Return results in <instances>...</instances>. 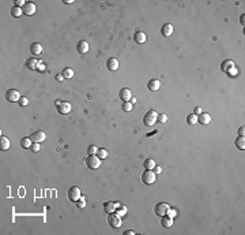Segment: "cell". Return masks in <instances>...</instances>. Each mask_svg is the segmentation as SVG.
Instances as JSON below:
<instances>
[{
    "label": "cell",
    "mask_w": 245,
    "mask_h": 235,
    "mask_svg": "<svg viewBox=\"0 0 245 235\" xmlns=\"http://www.w3.org/2000/svg\"><path fill=\"white\" fill-rule=\"evenodd\" d=\"M143 122L146 126H154L155 122H158V114L154 109H150L143 118Z\"/></svg>",
    "instance_id": "obj_1"
},
{
    "label": "cell",
    "mask_w": 245,
    "mask_h": 235,
    "mask_svg": "<svg viewBox=\"0 0 245 235\" xmlns=\"http://www.w3.org/2000/svg\"><path fill=\"white\" fill-rule=\"evenodd\" d=\"M86 164L89 168L91 169H97L101 165V158L97 155H89V157L86 158Z\"/></svg>",
    "instance_id": "obj_2"
},
{
    "label": "cell",
    "mask_w": 245,
    "mask_h": 235,
    "mask_svg": "<svg viewBox=\"0 0 245 235\" xmlns=\"http://www.w3.org/2000/svg\"><path fill=\"white\" fill-rule=\"evenodd\" d=\"M21 93L18 92L16 89H10L5 92V98H7V101H10V103H16V101L21 100Z\"/></svg>",
    "instance_id": "obj_3"
},
{
    "label": "cell",
    "mask_w": 245,
    "mask_h": 235,
    "mask_svg": "<svg viewBox=\"0 0 245 235\" xmlns=\"http://www.w3.org/2000/svg\"><path fill=\"white\" fill-rule=\"evenodd\" d=\"M142 180L146 185H152L155 183V172H152L151 169H146V171L142 174Z\"/></svg>",
    "instance_id": "obj_4"
},
{
    "label": "cell",
    "mask_w": 245,
    "mask_h": 235,
    "mask_svg": "<svg viewBox=\"0 0 245 235\" xmlns=\"http://www.w3.org/2000/svg\"><path fill=\"white\" fill-rule=\"evenodd\" d=\"M82 197V193H80V189L76 187V186H72V187H70V190H68V198L71 199L72 202H76L79 198Z\"/></svg>",
    "instance_id": "obj_5"
},
{
    "label": "cell",
    "mask_w": 245,
    "mask_h": 235,
    "mask_svg": "<svg viewBox=\"0 0 245 235\" xmlns=\"http://www.w3.org/2000/svg\"><path fill=\"white\" fill-rule=\"evenodd\" d=\"M108 221L113 228H119L121 226V217H120L117 213H109L108 216Z\"/></svg>",
    "instance_id": "obj_6"
},
{
    "label": "cell",
    "mask_w": 245,
    "mask_h": 235,
    "mask_svg": "<svg viewBox=\"0 0 245 235\" xmlns=\"http://www.w3.org/2000/svg\"><path fill=\"white\" fill-rule=\"evenodd\" d=\"M169 205L166 204V202H159V204H157L155 205V215H158V216H166V213H168V210H169Z\"/></svg>",
    "instance_id": "obj_7"
},
{
    "label": "cell",
    "mask_w": 245,
    "mask_h": 235,
    "mask_svg": "<svg viewBox=\"0 0 245 235\" xmlns=\"http://www.w3.org/2000/svg\"><path fill=\"white\" fill-rule=\"evenodd\" d=\"M56 107H57V111L60 112V114L65 115L68 114V112L71 111V104L67 103V101H56Z\"/></svg>",
    "instance_id": "obj_8"
},
{
    "label": "cell",
    "mask_w": 245,
    "mask_h": 235,
    "mask_svg": "<svg viewBox=\"0 0 245 235\" xmlns=\"http://www.w3.org/2000/svg\"><path fill=\"white\" fill-rule=\"evenodd\" d=\"M35 10H37V5H35L33 2H26V3H24V5L22 7L23 14H24V15H27V16L33 15V14L35 12Z\"/></svg>",
    "instance_id": "obj_9"
},
{
    "label": "cell",
    "mask_w": 245,
    "mask_h": 235,
    "mask_svg": "<svg viewBox=\"0 0 245 235\" xmlns=\"http://www.w3.org/2000/svg\"><path fill=\"white\" fill-rule=\"evenodd\" d=\"M45 138H46V134L44 133L42 130H38V131H34V133L31 134V137H30V139H31L33 142H42V141H45Z\"/></svg>",
    "instance_id": "obj_10"
},
{
    "label": "cell",
    "mask_w": 245,
    "mask_h": 235,
    "mask_svg": "<svg viewBox=\"0 0 245 235\" xmlns=\"http://www.w3.org/2000/svg\"><path fill=\"white\" fill-rule=\"evenodd\" d=\"M40 63L41 62H38V59H35V57H30V59H27L26 60V67L29 68V70H37L38 67H40Z\"/></svg>",
    "instance_id": "obj_11"
},
{
    "label": "cell",
    "mask_w": 245,
    "mask_h": 235,
    "mask_svg": "<svg viewBox=\"0 0 245 235\" xmlns=\"http://www.w3.org/2000/svg\"><path fill=\"white\" fill-rule=\"evenodd\" d=\"M119 96H120V98H121L124 103H125V101H131V98H132V93H131V90L127 89V87H124V89L120 90Z\"/></svg>",
    "instance_id": "obj_12"
},
{
    "label": "cell",
    "mask_w": 245,
    "mask_h": 235,
    "mask_svg": "<svg viewBox=\"0 0 245 235\" xmlns=\"http://www.w3.org/2000/svg\"><path fill=\"white\" fill-rule=\"evenodd\" d=\"M89 48H90L89 43H87V41H84V40L79 41L78 45H76V49H78L79 53H87V52H89Z\"/></svg>",
    "instance_id": "obj_13"
},
{
    "label": "cell",
    "mask_w": 245,
    "mask_h": 235,
    "mask_svg": "<svg viewBox=\"0 0 245 235\" xmlns=\"http://www.w3.org/2000/svg\"><path fill=\"white\" fill-rule=\"evenodd\" d=\"M30 52H31L34 56H40L41 53H42V45L38 43H33L31 45H30Z\"/></svg>",
    "instance_id": "obj_14"
},
{
    "label": "cell",
    "mask_w": 245,
    "mask_h": 235,
    "mask_svg": "<svg viewBox=\"0 0 245 235\" xmlns=\"http://www.w3.org/2000/svg\"><path fill=\"white\" fill-rule=\"evenodd\" d=\"M198 122L200 123V124H208V123L211 122V116H210V114L201 112V114L198 116Z\"/></svg>",
    "instance_id": "obj_15"
},
{
    "label": "cell",
    "mask_w": 245,
    "mask_h": 235,
    "mask_svg": "<svg viewBox=\"0 0 245 235\" xmlns=\"http://www.w3.org/2000/svg\"><path fill=\"white\" fill-rule=\"evenodd\" d=\"M234 67V62L231 59H227V60H225V62L220 64V70L223 71V73H226L227 74V71L229 70H231V68Z\"/></svg>",
    "instance_id": "obj_16"
},
{
    "label": "cell",
    "mask_w": 245,
    "mask_h": 235,
    "mask_svg": "<svg viewBox=\"0 0 245 235\" xmlns=\"http://www.w3.org/2000/svg\"><path fill=\"white\" fill-rule=\"evenodd\" d=\"M161 33H162L163 37H169V36H172V33H173V26H172L170 23H165L162 26V29H161Z\"/></svg>",
    "instance_id": "obj_17"
},
{
    "label": "cell",
    "mask_w": 245,
    "mask_h": 235,
    "mask_svg": "<svg viewBox=\"0 0 245 235\" xmlns=\"http://www.w3.org/2000/svg\"><path fill=\"white\" fill-rule=\"evenodd\" d=\"M106 66H108V70L116 71L117 68H119V60L114 59V57H110V59L108 60V63H106Z\"/></svg>",
    "instance_id": "obj_18"
},
{
    "label": "cell",
    "mask_w": 245,
    "mask_h": 235,
    "mask_svg": "<svg viewBox=\"0 0 245 235\" xmlns=\"http://www.w3.org/2000/svg\"><path fill=\"white\" fill-rule=\"evenodd\" d=\"M133 40H135L138 44H144L147 40V37L143 32H136L135 34H133Z\"/></svg>",
    "instance_id": "obj_19"
},
{
    "label": "cell",
    "mask_w": 245,
    "mask_h": 235,
    "mask_svg": "<svg viewBox=\"0 0 245 235\" xmlns=\"http://www.w3.org/2000/svg\"><path fill=\"white\" fill-rule=\"evenodd\" d=\"M103 210H105L106 213H113L114 210H116V205H114V202H112V201H109V202H105L103 204Z\"/></svg>",
    "instance_id": "obj_20"
},
{
    "label": "cell",
    "mask_w": 245,
    "mask_h": 235,
    "mask_svg": "<svg viewBox=\"0 0 245 235\" xmlns=\"http://www.w3.org/2000/svg\"><path fill=\"white\" fill-rule=\"evenodd\" d=\"M147 86H149V89L151 90V92H155V90H158L161 87V82L158 81V79H151Z\"/></svg>",
    "instance_id": "obj_21"
},
{
    "label": "cell",
    "mask_w": 245,
    "mask_h": 235,
    "mask_svg": "<svg viewBox=\"0 0 245 235\" xmlns=\"http://www.w3.org/2000/svg\"><path fill=\"white\" fill-rule=\"evenodd\" d=\"M161 224H162L165 228H169V227L173 226V219H170L169 216H162V219H161Z\"/></svg>",
    "instance_id": "obj_22"
},
{
    "label": "cell",
    "mask_w": 245,
    "mask_h": 235,
    "mask_svg": "<svg viewBox=\"0 0 245 235\" xmlns=\"http://www.w3.org/2000/svg\"><path fill=\"white\" fill-rule=\"evenodd\" d=\"M10 148V139L7 137H2V141H0V149L2 150H7Z\"/></svg>",
    "instance_id": "obj_23"
},
{
    "label": "cell",
    "mask_w": 245,
    "mask_h": 235,
    "mask_svg": "<svg viewBox=\"0 0 245 235\" xmlns=\"http://www.w3.org/2000/svg\"><path fill=\"white\" fill-rule=\"evenodd\" d=\"M31 144H33V141L30 139V137L29 138H27V137H23V138L21 139V146L24 148V149H26V148H30L31 146Z\"/></svg>",
    "instance_id": "obj_24"
},
{
    "label": "cell",
    "mask_w": 245,
    "mask_h": 235,
    "mask_svg": "<svg viewBox=\"0 0 245 235\" xmlns=\"http://www.w3.org/2000/svg\"><path fill=\"white\" fill-rule=\"evenodd\" d=\"M63 78H68V79H70V78H72V77H74V70H72V68H70V67H65L64 68V70H63Z\"/></svg>",
    "instance_id": "obj_25"
},
{
    "label": "cell",
    "mask_w": 245,
    "mask_h": 235,
    "mask_svg": "<svg viewBox=\"0 0 245 235\" xmlns=\"http://www.w3.org/2000/svg\"><path fill=\"white\" fill-rule=\"evenodd\" d=\"M236 146L240 150H244L245 149V139H244V137H238V138L236 139Z\"/></svg>",
    "instance_id": "obj_26"
},
{
    "label": "cell",
    "mask_w": 245,
    "mask_h": 235,
    "mask_svg": "<svg viewBox=\"0 0 245 235\" xmlns=\"http://www.w3.org/2000/svg\"><path fill=\"white\" fill-rule=\"evenodd\" d=\"M187 123H188V124H196V123H198V115L189 114L187 116Z\"/></svg>",
    "instance_id": "obj_27"
},
{
    "label": "cell",
    "mask_w": 245,
    "mask_h": 235,
    "mask_svg": "<svg viewBox=\"0 0 245 235\" xmlns=\"http://www.w3.org/2000/svg\"><path fill=\"white\" fill-rule=\"evenodd\" d=\"M22 14H23V11H22L21 7H16V5H15V7L11 8V15H12V16H16V18H18V16H21Z\"/></svg>",
    "instance_id": "obj_28"
},
{
    "label": "cell",
    "mask_w": 245,
    "mask_h": 235,
    "mask_svg": "<svg viewBox=\"0 0 245 235\" xmlns=\"http://www.w3.org/2000/svg\"><path fill=\"white\" fill-rule=\"evenodd\" d=\"M144 167H146V169H152L155 167V161L152 158H147V160H144Z\"/></svg>",
    "instance_id": "obj_29"
},
{
    "label": "cell",
    "mask_w": 245,
    "mask_h": 235,
    "mask_svg": "<svg viewBox=\"0 0 245 235\" xmlns=\"http://www.w3.org/2000/svg\"><path fill=\"white\" fill-rule=\"evenodd\" d=\"M97 156L101 158V160H102V158H106V157H108V150L103 149V148H101V149H98Z\"/></svg>",
    "instance_id": "obj_30"
},
{
    "label": "cell",
    "mask_w": 245,
    "mask_h": 235,
    "mask_svg": "<svg viewBox=\"0 0 245 235\" xmlns=\"http://www.w3.org/2000/svg\"><path fill=\"white\" fill-rule=\"evenodd\" d=\"M116 209H117V215L119 216H124L125 213H127V208H125L124 205H120V206L116 208Z\"/></svg>",
    "instance_id": "obj_31"
},
{
    "label": "cell",
    "mask_w": 245,
    "mask_h": 235,
    "mask_svg": "<svg viewBox=\"0 0 245 235\" xmlns=\"http://www.w3.org/2000/svg\"><path fill=\"white\" fill-rule=\"evenodd\" d=\"M76 205H78V208H84V206H86V198L82 196L80 198L76 201Z\"/></svg>",
    "instance_id": "obj_32"
},
{
    "label": "cell",
    "mask_w": 245,
    "mask_h": 235,
    "mask_svg": "<svg viewBox=\"0 0 245 235\" xmlns=\"http://www.w3.org/2000/svg\"><path fill=\"white\" fill-rule=\"evenodd\" d=\"M132 103H129V101H125V103L124 104H122V109H124V111H127V112H129L131 111V109H132Z\"/></svg>",
    "instance_id": "obj_33"
},
{
    "label": "cell",
    "mask_w": 245,
    "mask_h": 235,
    "mask_svg": "<svg viewBox=\"0 0 245 235\" xmlns=\"http://www.w3.org/2000/svg\"><path fill=\"white\" fill-rule=\"evenodd\" d=\"M166 216H169L170 219H174L177 216V210L176 209H172V208H169V210H168V213H166Z\"/></svg>",
    "instance_id": "obj_34"
},
{
    "label": "cell",
    "mask_w": 245,
    "mask_h": 235,
    "mask_svg": "<svg viewBox=\"0 0 245 235\" xmlns=\"http://www.w3.org/2000/svg\"><path fill=\"white\" fill-rule=\"evenodd\" d=\"M87 152H89V155H97L98 148H97V146H94V145H91V146L87 148Z\"/></svg>",
    "instance_id": "obj_35"
},
{
    "label": "cell",
    "mask_w": 245,
    "mask_h": 235,
    "mask_svg": "<svg viewBox=\"0 0 245 235\" xmlns=\"http://www.w3.org/2000/svg\"><path fill=\"white\" fill-rule=\"evenodd\" d=\"M237 74H238V70L236 68V66H234L231 70L227 71V75H229V77H237Z\"/></svg>",
    "instance_id": "obj_36"
},
{
    "label": "cell",
    "mask_w": 245,
    "mask_h": 235,
    "mask_svg": "<svg viewBox=\"0 0 245 235\" xmlns=\"http://www.w3.org/2000/svg\"><path fill=\"white\" fill-rule=\"evenodd\" d=\"M166 120H168V116H166L165 114H158V122L165 123Z\"/></svg>",
    "instance_id": "obj_37"
},
{
    "label": "cell",
    "mask_w": 245,
    "mask_h": 235,
    "mask_svg": "<svg viewBox=\"0 0 245 235\" xmlns=\"http://www.w3.org/2000/svg\"><path fill=\"white\" fill-rule=\"evenodd\" d=\"M30 149H31L33 152H38V150H40V144H38V142H33Z\"/></svg>",
    "instance_id": "obj_38"
},
{
    "label": "cell",
    "mask_w": 245,
    "mask_h": 235,
    "mask_svg": "<svg viewBox=\"0 0 245 235\" xmlns=\"http://www.w3.org/2000/svg\"><path fill=\"white\" fill-rule=\"evenodd\" d=\"M27 103H29V100H27L26 97H23V96H22L21 100H19V105H21V107H24V105H27Z\"/></svg>",
    "instance_id": "obj_39"
},
{
    "label": "cell",
    "mask_w": 245,
    "mask_h": 235,
    "mask_svg": "<svg viewBox=\"0 0 245 235\" xmlns=\"http://www.w3.org/2000/svg\"><path fill=\"white\" fill-rule=\"evenodd\" d=\"M152 169H154V172H155V174H161V172H162V168H161L159 165H155Z\"/></svg>",
    "instance_id": "obj_40"
},
{
    "label": "cell",
    "mask_w": 245,
    "mask_h": 235,
    "mask_svg": "<svg viewBox=\"0 0 245 235\" xmlns=\"http://www.w3.org/2000/svg\"><path fill=\"white\" fill-rule=\"evenodd\" d=\"M193 114L199 116V115L201 114V107H196V108H195V112H193Z\"/></svg>",
    "instance_id": "obj_41"
},
{
    "label": "cell",
    "mask_w": 245,
    "mask_h": 235,
    "mask_svg": "<svg viewBox=\"0 0 245 235\" xmlns=\"http://www.w3.org/2000/svg\"><path fill=\"white\" fill-rule=\"evenodd\" d=\"M244 133H245V127L242 126V127H240V128H238V134H240V137H244Z\"/></svg>",
    "instance_id": "obj_42"
},
{
    "label": "cell",
    "mask_w": 245,
    "mask_h": 235,
    "mask_svg": "<svg viewBox=\"0 0 245 235\" xmlns=\"http://www.w3.org/2000/svg\"><path fill=\"white\" fill-rule=\"evenodd\" d=\"M125 235H135V231H132V230H128V231L124 232Z\"/></svg>",
    "instance_id": "obj_43"
},
{
    "label": "cell",
    "mask_w": 245,
    "mask_h": 235,
    "mask_svg": "<svg viewBox=\"0 0 245 235\" xmlns=\"http://www.w3.org/2000/svg\"><path fill=\"white\" fill-rule=\"evenodd\" d=\"M65 4H71V3H74V0H64Z\"/></svg>",
    "instance_id": "obj_44"
}]
</instances>
